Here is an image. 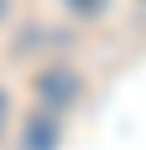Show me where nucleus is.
I'll return each instance as SVG.
<instances>
[{"label":"nucleus","instance_id":"f257e3e1","mask_svg":"<svg viewBox=\"0 0 146 150\" xmlns=\"http://www.w3.org/2000/svg\"><path fill=\"white\" fill-rule=\"evenodd\" d=\"M36 93H40L44 110H62V106H71V102L80 97V80H75V71L53 66V71H44L40 80H36Z\"/></svg>","mask_w":146,"mask_h":150},{"label":"nucleus","instance_id":"39448f33","mask_svg":"<svg viewBox=\"0 0 146 150\" xmlns=\"http://www.w3.org/2000/svg\"><path fill=\"white\" fill-rule=\"evenodd\" d=\"M0 13H5V0H0Z\"/></svg>","mask_w":146,"mask_h":150},{"label":"nucleus","instance_id":"20e7f679","mask_svg":"<svg viewBox=\"0 0 146 150\" xmlns=\"http://www.w3.org/2000/svg\"><path fill=\"white\" fill-rule=\"evenodd\" d=\"M5 119H9V97L0 93V128H5Z\"/></svg>","mask_w":146,"mask_h":150},{"label":"nucleus","instance_id":"f03ea898","mask_svg":"<svg viewBox=\"0 0 146 150\" xmlns=\"http://www.w3.org/2000/svg\"><path fill=\"white\" fill-rule=\"evenodd\" d=\"M27 150H58V141H62V128H58V119L44 110V115H31L27 119Z\"/></svg>","mask_w":146,"mask_h":150},{"label":"nucleus","instance_id":"7ed1b4c3","mask_svg":"<svg viewBox=\"0 0 146 150\" xmlns=\"http://www.w3.org/2000/svg\"><path fill=\"white\" fill-rule=\"evenodd\" d=\"M102 5H106V0H71V9H75V13H84V18H93Z\"/></svg>","mask_w":146,"mask_h":150}]
</instances>
